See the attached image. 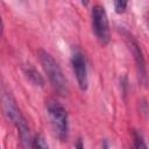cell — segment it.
Masks as SVG:
<instances>
[{"label":"cell","instance_id":"cell-1","mask_svg":"<svg viewBox=\"0 0 149 149\" xmlns=\"http://www.w3.org/2000/svg\"><path fill=\"white\" fill-rule=\"evenodd\" d=\"M2 106H3V111L6 116L8 118V120H10L13 122V125L16 127L19 136H20V142L22 143V146L24 148H31L33 144V137L30 134V129L28 126L27 120L24 119V116L21 114L19 107L15 104V100L13 99V97L8 93L5 92L2 94Z\"/></svg>","mask_w":149,"mask_h":149},{"label":"cell","instance_id":"cell-2","mask_svg":"<svg viewBox=\"0 0 149 149\" xmlns=\"http://www.w3.org/2000/svg\"><path fill=\"white\" fill-rule=\"evenodd\" d=\"M38 56H40L42 68H43L44 72L47 73L52 87L58 92V94H61V95L66 94V92H68L66 79H65L63 71H62L61 66L58 65V63L54 59V57L49 52H47L44 50H40Z\"/></svg>","mask_w":149,"mask_h":149},{"label":"cell","instance_id":"cell-3","mask_svg":"<svg viewBox=\"0 0 149 149\" xmlns=\"http://www.w3.org/2000/svg\"><path fill=\"white\" fill-rule=\"evenodd\" d=\"M47 109L55 136L64 141L68 136V113L65 108L59 102L50 100L47 104Z\"/></svg>","mask_w":149,"mask_h":149},{"label":"cell","instance_id":"cell-4","mask_svg":"<svg viewBox=\"0 0 149 149\" xmlns=\"http://www.w3.org/2000/svg\"><path fill=\"white\" fill-rule=\"evenodd\" d=\"M92 16V28L97 36V38L102 43L106 44L109 41V27H108V19L106 10L100 5H94L91 12Z\"/></svg>","mask_w":149,"mask_h":149},{"label":"cell","instance_id":"cell-5","mask_svg":"<svg viewBox=\"0 0 149 149\" xmlns=\"http://www.w3.org/2000/svg\"><path fill=\"white\" fill-rule=\"evenodd\" d=\"M71 65H72V70H73V73L76 76V79H77V83H78L80 90L81 91H86L87 90V85H88L86 61H85V57H84L83 52L77 48L72 49Z\"/></svg>","mask_w":149,"mask_h":149},{"label":"cell","instance_id":"cell-6","mask_svg":"<svg viewBox=\"0 0 149 149\" xmlns=\"http://www.w3.org/2000/svg\"><path fill=\"white\" fill-rule=\"evenodd\" d=\"M123 36H125V40L128 44V48H129V50L133 54V57L135 59V64H136V68H137V73H139L140 81L142 84H146L147 83V68H146V61H144L143 52H142L141 48L139 47L137 42L134 40V37L129 33L123 30Z\"/></svg>","mask_w":149,"mask_h":149},{"label":"cell","instance_id":"cell-7","mask_svg":"<svg viewBox=\"0 0 149 149\" xmlns=\"http://www.w3.org/2000/svg\"><path fill=\"white\" fill-rule=\"evenodd\" d=\"M24 72H26V74L29 77V79L34 83V84H36V85H40V86H42L43 85V83H44V80H43V78L41 77V74L33 68V66H30V65H28V66H26L24 68Z\"/></svg>","mask_w":149,"mask_h":149},{"label":"cell","instance_id":"cell-8","mask_svg":"<svg viewBox=\"0 0 149 149\" xmlns=\"http://www.w3.org/2000/svg\"><path fill=\"white\" fill-rule=\"evenodd\" d=\"M132 135H133V141H134L133 149H147V144H146V141H144L143 135L141 134V132H139L136 129H133Z\"/></svg>","mask_w":149,"mask_h":149},{"label":"cell","instance_id":"cell-9","mask_svg":"<svg viewBox=\"0 0 149 149\" xmlns=\"http://www.w3.org/2000/svg\"><path fill=\"white\" fill-rule=\"evenodd\" d=\"M33 149H50L48 143L45 142L44 137L42 135H37L35 139H33V144H31Z\"/></svg>","mask_w":149,"mask_h":149},{"label":"cell","instance_id":"cell-10","mask_svg":"<svg viewBox=\"0 0 149 149\" xmlns=\"http://www.w3.org/2000/svg\"><path fill=\"white\" fill-rule=\"evenodd\" d=\"M127 7L126 1H114V9L116 13H123Z\"/></svg>","mask_w":149,"mask_h":149},{"label":"cell","instance_id":"cell-11","mask_svg":"<svg viewBox=\"0 0 149 149\" xmlns=\"http://www.w3.org/2000/svg\"><path fill=\"white\" fill-rule=\"evenodd\" d=\"M76 149H84V144H83V142H81L80 139L76 142Z\"/></svg>","mask_w":149,"mask_h":149},{"label":"cell","instance_id":"cell-12","mask_svg":"<svg viewBox=\"0 0 149 149\" xmlns=\"http://www.w3.org/2000/svg\"><path fill=\"white\" fill-rule=\"evenodd\" d=\"M2 30H3V24H2V20H1V16H0V36L2 34Z\"/></svg>","mask_w":149,"mask_h":149}]
</instances>
